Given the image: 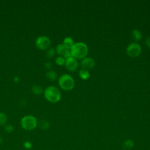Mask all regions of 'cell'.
Masks as SVG:
<instances>
[{
	"mask_svg": "<svg viewBox=\"0 0 150 150\" xmlns=\"http://www.w3.org/2000/svg\"><path fill=\"white\" fill-rule=\"evenodd\" d=\"M21 125L22 128L27 131H31L36 128L38 125V121L35 117L28 115L24 116L21 120Z\"/></svg>",
	"mask_w": 150,
	"mask_h": 150,
	"instance_id": "4",
	"label": "cell"
},
{
	"mask_svg": "<svg viewBox=\"0 0 150 150\" xmlns=\"http://www.w3.org/2000/svg\"><path fill=\"white\" fill-rule=\"evenodd\" d=\"M55 62L59 66H63V65L65 64L66 59L63 56H59L56 58Z\"/></svg>",
	"mask_w": 150,
	"mask_h": 150,
	"instance_id": "17",
	"label": "cell"
},
{
	"mask_svg": "<svg viewBox=\"0 0 150 150\" xmlns=\"http://www.w3.org/2000/svg\"><path fill=\"white\" fill-rule=\"evenodd\" d=\"M2 142H3V139H2V137H0V144H1L2 143Z\"/></svg>",
	"mask_w": 150,
	"mask_h": 150,
	"instance_id": "26",
	"label": "cell"
},
{
	"mask_svg": "<svg viewBox=\"0 0 150 150\" xmlns=\"http://www.w3.org/2000/svg\"><path fill=\"white\" fill-rule=\"evenodd\" d=\"M95 60L90 57H84L81 62V65L83 69H90L93 68L95 65Z\"/></svg>",
	"mask_w": 150,
	"mask_h": 150,
	"instance_id": "8",
	"label": "cell"
},
{
	"mask_svg": "<svg viewBox=\"0 0 150 150\" xmlns=\"http://www.w3.org/2000/svg\"><path fill=\"white\" fill-rule=\"evenodd\" d=\"M149 150H150V148H149Z\"/></svg>",
	"mask_w": 150,
	"mask_h": 150,
	"instance_id": "27",
	"label": "cell"
},
{
	"mask_svg": "<svg viewBox=\"0 0 150 150\" xmlns=\"http://www.w3.org/2000/svg\"><path fill=\"white\" fill-rule=\"evenodd\" d=\"M65 65L66 68L71 71H74L78 67V63L76 59L71 57L67 60H66Z\"/></svg>",
	"mask_w": 150,
	"mask_h": 150,
	"instance_id": "7",
	"label": "cell"
},
{
	"mask_svg": "<svg viewBox=\"0 0 150 150\" xmlns=\"http://www.w3.org/2000/svg\"><path fill=\"white\" fill-rule=\"evenodd\" d=\"M44 97L49 102L55 103L60 101L61 98L60 91L54 86L46 87L43 92Z\"/></svg>",
	"mask_w": 150,
	"mask_h": 150,
	"instance_id": "2",
	"label": "cell"
},
{
	"mask_svg": "<svg viewBox=\"0 0 150 150\" xmlns=\"http://www.w3.org/2000/svg\"><path fill=\"white\" fill-rule=\"evenodd\" d=\"M63 57L66 60H67V59H68L71 57L72 56H71V54L70 52L69 51V50H67L65 52V53L63 54Z\"/></svg>",
	"mask_w": 150,
	"mask_h": 150,
	"instance_id": "22",
	"label": "cell"
},
{
	"mask_svg": "<svg viewBox=\"0 0 150 150\" xmlns=\"http://www.w3.org/2000/svg\"><path fill=\"white\" fill-rule=\"evenodd\" d=\"M54 54H55V50H54V49H53V48H50V49H49L47 50V53H46V56H47V57L50 58V57H53V56L54 55Z\"/></svg>",
	"mask_w": 150,
	"mask_h": 150,
	"instance_id": "19",
	"label": "cell"
},
{
	"mask_svg": "<svg viewBox=\"0 0 150 150\" xmlns=\"http://www.w3.org/2000/svg\"><path fill=\"white\" fill-rule=\"evenodd\" d=\"M134 146V141L131 139L125 140L122 144V148L124 150H131Z\"/></svg>",
	"mask_w": 150,
	"mask_h": 150,
	"instance_id": "10",
	"label": "cell"
},
{
	"mask_svg": "<svg viewBox=\"0 0 150 150\" xmlns=\"http://www.w3.org/2000/svg\"><path fill=\"white\" fill-rule=\"evenodd\" d=\"M51 66H52V64L50 62H47L45 63V67L47 69H50L51 67Z\"/></svg>",
	"mask_w": 150,
	"mask_h": 150,
	"instance_id": "24",
	"label": "cell"
},
{
	"mask_svg": "<svg viewBox=\"0 0 150 150\" xmlns=\"http://www.w3.org/2000/svg\"><path fill=\"white\" fill-rule=\"evenodd\" d=\"M126 52L127 54L131 57H135L139 55L141 52V47L137 42H132L128 45Z\"/></svg>",
	"mask_w": 150,
	"mask_h": 150,
	"instance_id": "5",
	"label": "cell"
},
{
	"mask_svg": "<svg viewBox=\"0 0 150 150\" xmlns=\"http://www.w3.org/2000/svg\"><path fill=\"white\" fill-rule=\"evenodd\" d=\"M145 43H146V45L150 47V38H146V40H145Z\"/></svg>",
	"mask_w": 150,
	"mask_h": 150,
	"instance_id": "23",
	"label": "cell"
},
{
	"mask_svg": "<svg viewBox=\"0 0 150 150\" xmlns=\"http://www.w3.org/2000/svg\"><path fill=\"white\" fill-rule=\"evenodd\" d=\"M38 126L41 129L46 130L49 128L50 124L47 121L45 120H42L38 122Z\"/></svg>",
	"mask_w": 150,
	"mask_h": 150,
	"instance_id": "15",
	"label": "cell"
},
{
	"mask_svg": "<svg viewBox=\"0 0 150 150\" xmlns=\"http://www.w3.org/2000/svg\"><path fill=\"white\" fill-rule=\"evenodd\" d=\"M13 80L15 83H18L19 81V78L18 76H15L13 77Z\"/></svg>",
	"mask_w": 150,
	"mask_h": 150,
	"instance_id": "25",
	"label": "cell"
},
{
	"mask_svg": "<svg viewBox=\"0 0 150 150\" xmlns=\"http://www.w3.org/2000/svg\"><path fill=\"white\" fill-rule=\"evenodd\" d=\"M63 44L65 46V47L69 50L71 48V47L74 45V41L73 39L70 37H66L63 40Z\"/></svg>",
	"mask_w": 150,
	"mask_h": 150,
	"instance_id": "11",
	"label": "cell"
},
{
	"mask_svg": "<svg viewBox=\"0 0 150 150\" xmlns=\"http://www.w3.org/2000/svg\"><path fill=\"white\" fill-rule=\"evenodd\" d=\"M50 39L46 36H40L35 41L36 46L40 50H45L47 49L50 46Z\"/></svg>",
	"mask_w": 150,
	"mask_h": 150,
	"instance_id": "6",
	"label": "cell"
},
{
	"mask_svg": "<svg viewBox=\"0 0 150 150\" xmlns=\"http://www.w3.org/2000/svg\"><path fill=\"white\" fill-rule=\"evenodd\" d=\"M46 77L50 81H54L57 79V73L53 70H49L46 73Z\"/></svg>",
	"mask_w": 150,
	"mask_h": 150,
	"instance_id": "14",
	"label": "cell"
},
{
	"mask_svg": "<svg viewBox=\"0 0 150 150\" xmlns=\"http://www.w3.org/2000/svg\"><path fill=\"white\" fill-rule=\"evenodd\" d=\"M131 36L135 42H138L142 38V33L139 30L134 29L131 32Z\"/></svg>",
	"mask_w": 150,
	"mask_h": 150,
	"instance_id": "9",
	"label": "cell"
},
{
	"mask_svg": "<svg viewBox=\"0 0 150 150\" xmlns=\"http://www.w3.org/2000/svg\"><path fill=\"white\" fill-rule=\"evenodd\" d=\"M90 72L87 70L84 69H81L79 71V76L83 80H87L90 77Z\"/></svg>",
	"mask_w": 150,
	"mask_h": 150,
	"instance_id": "13",
	"label": "cell"
},
{
	"mask_svg": "<svg viewBox=\"0 0 150 150\" xmlns=\"http://www.w3.org/2000/svg\"><path fill=\"white\" fill-rule=\"evenodd\" d=\"M32 92L35 95H40L43 93V88L40 86L34 85L31 88Z\"/></svg>",
	"mask_w": 150,
	"mask_h": 150,
	"instance_id": "16",
	"label": "cell"
},
{
	"mask_svg": "<svg viewBox=\"0 0 150 150\" xmlns=\"http://www.w3.org/2000/svg\"><path fill=\"white\" fill-rule=\"evenodd\" d=\"M7 121V117L4 112H0V125H4Z\"/></svg>",
	"mask_w": 150,
	"mask_h": 150,
	"instance_id": "18",
	"label": "cell"
},
{
	"mask_svg": "<svg viewBox=\"0 0 150 150\" xmlns=\"http://www.w3.org/2000/svg\"><path fill=\"white\" fill-rule=\"evenodd\" d=\"M58 83L59 86L66 91L71 90L75 84L73 78L67 74H62L59 79Z\"/></svg>",
	"mask_w": 150,
	"mask_h": 150,
	"instance_id": "3",
	"label": "cell"
},
{
	"mask_svg": "<svg viewBox=\"0 0 150 150\" xmlns=\"http://www.w3.org/2000/svg\"><path fill=\"white\" fill-rule=\"evenodd\" d=\"M14 129V127L11 124H8V125H6L5 127V130L6 132L8 133H11L12 132Z\"/></svg>",
	"mask_w": 150,
	"mask_h": 150,
	"instance_id": "20",
	"label": "cell"
},
{
	"mask_svg": "<svg viewBox=\"0 0 150 150\" xmlns=\"http://www.w3.org/2000/svg\"><path fill=\"white\" fill-rule=\"evenodd\" d=\"M68 49L65 47V46L63 43L59 44L56 47V52L60 56H63V54Z\"/></svg>",
	"mask_w": 150,
	"mask_h": 150,
	"instance_id": "12",
	"label": "cell"
},
{
	"mask_svg": "<svg viewBox=\"0 0 150 150\" xmlns=\"http://www.w3.org/2000/svg\"><path fill=\"white\" fill-rule=\"evenodd\" d=\"M88 49L87 45L84 42H77L74 43L70 49V53L73 57L74 59H84L88 54Z\"/></svg>",
	"mask_w": 150,
	"mask_h": 150,
	"instance_id": "1",
	"label": "cell"
},
{
	"mask_svg": "<svg viewBox=\"0 0 150 150\" xmlns=\"http://www.w3.org/2000/svg\"><path fill=\"white\" fill-rule=\"evenodd\" d=\"M23 146H24V148H25V149H31L32 147V143H31L30 142L27 141L24 142V143H23Z\"/></svg>",
	"mask_w": 150,
	"mask_h": 150,
	"instance_id": "21",
	"label": "cell"
}]
</instances>
